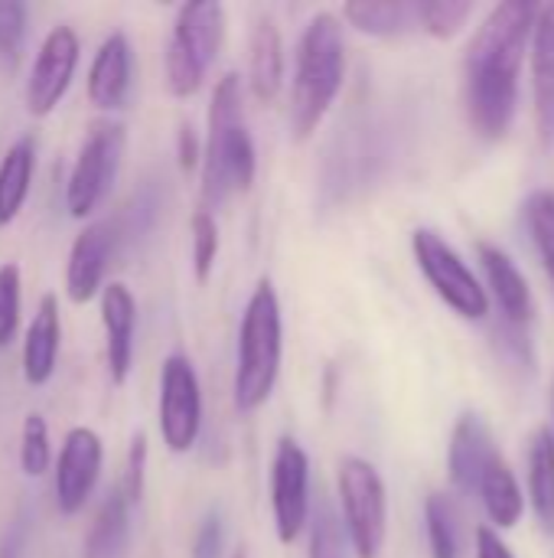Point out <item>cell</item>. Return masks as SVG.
I'll return each mask as SVG.
<instances>
[{
	"mask_svg": "<svg viewBox=\"0 0 554 558\" xmlns=\"http://www.w3.org/2000/svg\"><path fill=\"white\" fill-rule=\"evenodd\" d=\"M539 3H496L467 52V114L483 141H503L519 111V75L532 52Z\"/></svg>",
	"mask_w": 554,
	"mask_h": 558,
	"instance_id": "6da1fadb",
	"label": "cell"
},
{
	"mask_svg": "<svg viewBox=\"0 0 554 558\" xmlns=\"http://www.w3.org/2000/svg\"><path fill=\"white\" fill-rule=\"evenodd\" d=\"M258 154L242 108V82L235 72L212 88L209 134L202 150V209L216 213L232 193H248L255 183Z\"/></svg>",
	"mask_w": 554,
	"mask_h": 558,
	"instance_id": "7a4b0ae2",
	"label": "cell"
},
{
	"mask_svg": "<svg viewBox=\"0 0 554 558\" xmlns=\"http://www.w3.org/2000/svg\"><path fill=\"white\" fill-rule=\"evenodd\" d=\"M343 75H346V43H343L340 16L317 13L304 26L294 59L287 124L297 141L317 134V128L323 124L343 88Z\"/></svg>",
	"mask_w": 554,
	"mask_h": 558,
	"instance_id": "3957f363",
	"label": "cell"
},
{
	"mask_svg": "<svg viewBox=\"0 0 554 558\" xmlns=\"http://www.w3.org/2000/svg\"><path fill=\"white\" fill-rule=\"evenodd\" d=\"M284 356V320H281V301L268 278H261L245 304L242 327H238V347H235V409L238 412H258L281 373Z\"/></svg>",
	"mask_w": 554,
	"mask_h": 558,
	"instance_id": "277c9868",
	"label": "cell"
},
{
	"mask_svg": "<svg viewBox=\"0 0 554 558\" xmlns=\"http://www.w3.org/2000/svg\"><path fill=\"white\" fill-rule=\"evenodd\" d=\"M222 39H225L222 3L202 0V3H183L176 10L173 33L167 39V56H163L170 95L193 98L202 88L206 72L222 49Z\"/></svg>",
	"mask_w": 554,
	"mask_h": 558,
	"instance_id": "5b68a950",
	"label": "cell"
},
{
	"mask_svg": "<svg viewBox=\"0 0 554 558\" xmlns=\"http://www.w3.org/2000/svg\"><path fill=\"white\" fill-rule=\"evenodd\" d=\"M336 490L346 539L356 558H379L389 536V490L382 474L366 458H343Z\"/></svg>",
	"mask_w": 554,
	"mask_h": 558,
	"instance_id": "8992f818",
	"label": "cell"
},
{
	"mask_svg": "<svg viewBox=\"0 0 554 558\" xmlns=\"http://www.w3.org/2000/svg\"><path fill=\"white\" fill-rule=\"evenodd\" d=\"M124 147H127V131L121 121L101 118L88 128L65 183V209L72 219H91L95 209L104 203V196L118 180Z\"/></svg>",
	"mask_w": 554,
	"mask_h": 558,
	"instance_id": "52a82bcc",
	"label": "cell"
},
{
	"mask_svg": "<svg viewBox=\"0 0 554 558\" xmlns=\"http://www.w3.org/2000/svg\"><path fill=\"white\" fill-rule=\"evenodd\" d=\"M411 252L434 288V294L464 320H483L490 314V294L480 284V278L470 271V265L457 255V248L438 235L434 229H415L411 235Z\"/></svg>",
	"mask_w": 554,
	"mask_h": 558,
	"instance_id": "ba28073f",
	"label": "cell"
},
{
	"mask_svg": "<svg viewBox=\"0 0 554 558\" xmlns=\"http://www.w3.org/2000/svg\"><path fill=\"white\" fill-rule=\"evenodd\" d=\"M157 422L170 454H186L196 448L202 432V386L183 353H170L160 366Z\"/></svg>",
	"mask_w": 554,
	"mask_h": 558,
	"instance_id": "9c48e42d",
	"label": "cell"
},
{
	"mask_svg": "<svg viewBox=\"0 0 554 558\" xmlns=\"http://www.w3.org/2000/svg\"><path fill=\"white\" fill-rule=\"evenodd\" d=\"M271 510L278 543H297L310 523V458L294 438H281L271 461Z\"/></svg>",
	"mask_w": 554,
	"mask_h": 558,
	"instance_id": "30bf717a",
	"label": "cell"
},
{
	"mask_svg": "<svg viewBox=\"0 0 554 558\" xmlns=\"http://www.w3.org/2000/svg\"><path fill=\"white\" fill-rule=\"evenodd\" d=\"M78 56H82V39L69 23H56L33 65H29V78H26V111L33 118H46L56 111V105L65 98V92L72 88L75 69H78Z\"/></svg>",
	"mask_w": 554,
	"mask_h": 558,
	"instance_id": "8fae6325",
	"label": "cell"
},
{
	"mask_svg": "<svg viewBox=\"0 0 554 558\" xmlns=\"http://www.w3.org/2000/svg\"><path fill=\"white\" fill-rule=\"evenodd\" d=\"M104 441L98 432L75 425L56 458V507L62 517H75L91 500V490L101 477Z\"/></svg>",
	"mask_w": 554,
	"mask_h": 558,
	"instance_id": "7c38bea8",
	"label": "cell"
},
{
	"mask_svg": "<svg viewBox=\"0 0 554 558\" xmlns=\"http://www.w3.org/2000/svg\"><path fill=\"white\" fill-rule=\"evenodd\" d=\"M118 229L108 219L88 222L72 248H69V262H65V294L72 304H88L95 301V294L101 298L104 291V271L111 265V255L118 248Z\"/></svg>",
	"mask_w": 554,
	"mask_h": 558,
	"instance_id": "4fadbf2b",
	"label": "cell"
},
{
	"mask_svg": "<svg viewBox=\"0 0 554 558\" xmlns=\"http://www.w3.org/2000/svg\"><path fill=\"white\" fill-rule=\"evenodd\" d=\"M104 324V363L114 386H124L134 366V333H137V301L124 281H108L101 298Z\"/></svg>",
	"mask_w": 554,
	"mask_h": 558,
	"instance_id": "5bb4252c",
	"label": "cell"
},
{
	"mask_svg": "<svg viewBox=\"0 0 554 558\" xmlns=\"http://www.w3.org/2000/svg\"><path fill=\"white\" fill-rule=\"evenodd\" d=\"M131 82H134V49L127 33H108L91 59L88 69V101L98 111H121L127 105L131 95Z\"/></svg>",
	"mask_w": 554,
	"mask_h": 558,
	"instance_id": "9a60e30c",
	"label": "cell"
},
{
	"mask_svg": "<svg viewBox=\"0 0 554 558\" xmlns=\"http://www.w3.org/2000/svg\"><path fill=\"white\" fill-rule=\"evenodd\" d=\"M496 445H493V435L487 428V422L477 415V412H464L454 425V435H451V448H447V471H451V481L460 494H477L480 490V481L487 474V468L493 464L496 458Z\"/></svg>",
	"mask_w": 554,
	"mask_h": 558,
	"instance_id": "2e32d148",
	"label": "cell"
},
{
	"mask_svg": "<svg viewBox=\"0 0 554 558\" xmlns=\"http://www.w3.org/2000/svg\"><path fill=\"white\" fill-rule=\"evenodd\" d=\"M477 255H480L487 284L493 291V301L503 314V324L526 327L532 320V291H529V281L519 271V265L500 245H490V242H480Z\"/></svg>",
	"mask_w": 554,
	"mask_h": 558,
	"instance_id": "e0dca14e",
	"label": "cell"
},
{
	"mask_svg": "<svg viewBox=\"0 0 554 558\" xmlns=\"http://www.w3.org/2000/svg\"><path fill=\"white\" fill-rule=\"evenodd\" d=\"M59 343H62V314H59V298L49 291L39 298V307L26 327L23 337V379L26 386L39 389L52 379L56 363H59Z\"/></svg>",
	"mask_w": 554,
	"mask_h": 558,
	"instance_id": "ac0fdd59",
	"label": "cell"
},
{
	"mask_svg": "<svg viewBox=\"0 0 554 558\" xmlns=\"http://www.w3.org/2000/svg\"><path fill=\"white\" fill-rule=\"evenodd\" d=\"M532 88H535V124L545 147H554V3L539 7L532 33Z\"/></svg>",
	"mask_w": 554,
	"mask_h": 558,
	"instance_id": "d6986e66",
	"label": "cell"
},
{
	"mask_svg": "<svg viewBox=\"0 0 554 558\" xmlns=\"http://www.w3.org/2000/svg\"><path fill=\"white\" fill-rule=\"evenodd\" d=\"M248 88L258 105H271L284 88V39L271 16H258L248 43Z\"/></svg>",
	"mask_w": 554,
	"mask_h": 558,
	"instance_id": "ffe728a7",
	"label": "cell"
},
{
	"mask_svg": "<svg viewBox=\"0 0 554 558\" xmlns=\"http://www.w3.org/2000/svg\"><path fill=\"white\" fill-rule=\"evenodd\" d=\"M343 20L369 36H405L421 29V0H353L343 7Z\"/></svg>",
	"mask_w": 554,
	"mask_h": 558,
	"instance_id": "44dd1931",
	"label": "cell"
},
{
	"mask_svg": "<svg viewBox=\"0 0 554 558\" xmlns=\"http://www.w3.org/2000/svg\"><path fill=\"white\" fill-rule=\"evenodd\" d=\"M33 170H36V137L23 134L0 157V229L23 213L33 186Z\"/></svg>",
	"mask_w": 554,
	"mask_h": 558,
	"instance_id": "7402d4cb",
	"label": "cell"
},
{
	"mask_svg": "<svg viewBox=\"0 0 554 558\" xmlns=\"http://www.w3.org/2000/svg\"><path fill=\"white\" fill-rule=\"evenodd\" d=\"M127 543H131V504L114 487L101 500V507L85 533L82 558H124Z\"/></svg>",
	"mask_w": 554,
	"mask_h": 558,
	"instance_id": "603a6c76",
	"label": "cell"
},
{
	"mask_svg": "<svg viewBox=\"0 0 554 558\" xmlns=\"http://www.w3.org/2000/svg\"><path fill=\"white\" fill-rule=\"evenodd\" d=\"M477 497L483 500V510H487L490 523L496 526V533L519 526V520L526 513V494H522V487H519V481H516V474L503 454H496L493 464L487 468Z\"/></svg>",
	"mask_w": 554,
	"mask_h": 558,
	"instance_id": "cb8c5ba5",
	"label": "cell"
},
{
	"mask_svg": "<svg viewBox=\"0 0 554 558\" xmlns=\"http://www.w3.org/2000/svg\"><path fill=\"white\" fill-rule=\"evenodd\" d=\"M529 504L542 530L554 536V435L552 428H539L529 441Z\"/></svg>",
	"mask_w": 554,
	"mask_h": 558,
	"instance_id": "d4e9b609",
	"label": "cell"
},
{
	"mask_svg": "<svg viewBox=\"0 0 554 558\" xmlns=\"http://www.w3.org/2000/svg\"><path fill=\"white\" fill-rule=\"evenodd\" d=\"M424 530H428V546L431 558H460V523L451 497L431 494L424 504Z\"/></svg>",
	"mask_w": 554,
	"mask_h": 558,
	"instance_id": "484cf974",
	"label": "cell"
},
{
	"mask_svg": "<svg viewBox=\"0 0 554 558\" xmlns=\"http://www.w3.org/2000/svg\"><path fill=\"white\" fill-rule=\"evenodd\" d=\"M526 226L554 291V190H535L526 199Z\"/></svg>",
	"mask_w": 554,
	"mask_h": 558,
	"instance_id": "4316f807",
	"label": "cell"
},
{
	"mask_svg": "<svg viewBox=\"0 0 554 558\" xmlns=\"http://www.w3.org/2000/svg\"><path fill=\"white\" fill-rule=\"evenodd\" d=\"M52 464V435L39 412H29L20 428V471L26 477H42Z\"/></svg>",
	"mask_w": 554,
	"mask_h": 558,
	"instance_id": "83f0119b",
	"label": "cell"
},
{
	"mask_svg": "<svg viewBox=\"0 0 554 558\" xmlns=\"http://www.w3.org/2000/svg\"><path fill=\"white\" fill-rule=\"evenodd\" d=\"M189 232H193V275L199 284H206L219 258V222L209 209H196L189 219Z\"/></svg>",
	"mask_w": 554,
	"mask_h": 558,
	"instance_id": "f1b7e54d",
	"label": "cell"
},
{
	"mask_svg": "<svg viewBox=\"0 0 554 558\" xmlns=\"http://www.w3.org/2000/svg\"><path fill=\"white\" fill-rule=\"evenodd\" d=\"M470 16H473L470 0H424L421 3V29L434 39L457 36Z\"/></svg>",
	"mask_w": 554,
	"mask_h": 558,
	"instance_id": "f546056e",
	"label": "cell"
},
{
	"mask_svg": "<svg viewBox=\"0 0 554 558\" xmlns=\"http://www.w3.org/2000/svg\"><path fill=\"white\" fill-rule=\"evenodd\" d=\"M23 314V271L16 262L0 265V350L13 343Z\"/></svg>",
	"mask_w": 554,
	"mask_h": 558,
	"instance_id": "4dcf8cb0",
	"label": "cell"
},
{
	"mask_svg": "<svg viewBox=\"0 0 554 558\" xmlns=\"http://www.w3.org/2000/svg\"><path fill=\"white\" fill-rule=\"evenodd\" d=\"M26 29H29V7L23 0H0V59L7 65L20 62Z\"/></svg>",
	"mask_w": 554,
	"mask_h": 558,
	"instance_id": "1f68e13d",
	"label": "cell"
},
{
	"mask_svg": "<svg viewBox=\"0 0 554 558\" xmlns=\"http://www.w3.org/2000/svg\"><path fill=\"white\" fill-rule=\"evenodd\" d=\"M307 558H346V539H343V523L336 513L320 504L313 526H310V553Z\"/></svg>",
	"mask_w": 554,
	"mask_h": 558,
	"instance_id": "d6a6232c",
	"label": "cell"
},
{
	"mask_svg": "<svg viewBox=\"0 0 554 558\" xmlns=\"http://www.w3.org/2000/svg\"><path fill=\"white\" fill-rule=\"evenodd\" d=\"M118 490L124 494V500L131 507H137L144 500V490H147V435L144 432H137L131 438V448H127V461H124V474H121Z\"/></svg>",
	"mask_w": 554,
	"mask_h": 558,
	"instance_id": "836d02e7",
	"label": "cell"
},
{
	"mask_svg": "<svg viewBox=\"0 0 554 558\" xmlns=\"http://www.w3.org/2000/svg\"><path fill=\"white\" fill-rule=\"evenodd\" d=\"M225 556V517L219 510H209L196 530L189 558H222Z\"/></svg>",
	"mask_w": 554,
	"mask_h": 558,
	"instance_id": "e575fe53",
	"label": "cell"
},
{
	"mask_svg": "<svg viewBox=\"0 0 554 558\" xmlns=\"http://www.w3.org/2000/svg\"><path fill=\"white\" fill-rule=\"evenodd\" d=\"M202 150H206V141H199L196 128L189 121L180 124L176 131V163L183 173H193L196 167H202Z\"/></svg>",
	"mask_w": 554,
	"mask_h": 558,
	"instance_id": "d590c367",
	"label": "cell"
},
{
	"mask_svg": "<svg viewBox=\"0 0 554 558\" xmlns=\"http://www.w3.org/2000/svg\"><path fill=\"white\" fill-rule=\"evenodd\" d=\"M26 539H29V513L23 510V513L7 526V533L0 536V558H23Z\"/></svg>",
	"mask_w": 554,
	"mask_h": 558,
	"instance_id": "8d00e7d4",
	"label": "cell"
},
{
	"mask_svg": "<svg viewBox=\"0 0 554 558\" xmlns=\"http://www.w3.org/2000/svg\"><path fill=\"white\" fill-rule=\"evenodd\" d=\"M477 558H516L509 553V546L500 539V533L493 526H480L477 530Z\"/></svg>",
	"mask_w": 554,
	"mask_h": 558,
	"instance_id": "74e56055",
	"label": "cell"
},
{
	"mask_svg": "<svg viewBox=\"0 0 554 558\" xmlns=\"http://www.w3.org/2000/svg\"><path fill=\"white\" fill-rule=\"evenodd\" d=\"M229 558H248V553H245V549H235Z\"/></svg>",
	"mask_w": 554,
	"mask_h": 558,
	"instance_id": "f35d334b",
	"label": "cell"
}]
</instances>
